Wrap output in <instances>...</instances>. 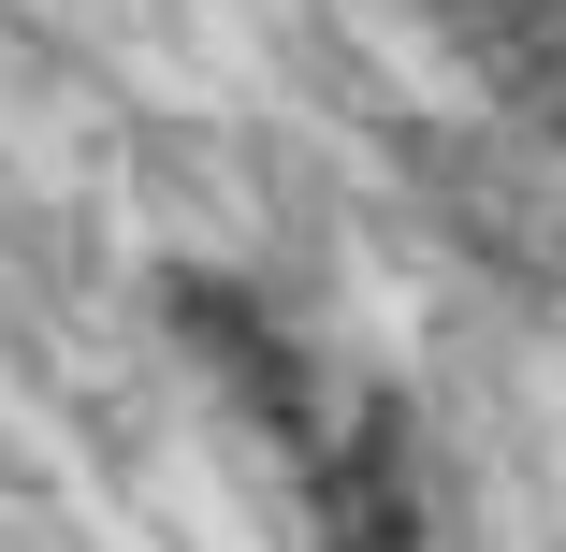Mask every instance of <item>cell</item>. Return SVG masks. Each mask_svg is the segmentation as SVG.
<instances>
[{"instance_id": "obj_1", "label": "cell", "mask_w": 566, "mask_h": 552, "mask_svg": "<svg viewBox=\"0 0 566 552\" xmlns=\"http://www.w3.org/2000/svg\"><path fill=\"white\" fill-rule=\"evenodd\" d=\"M319 494V552H421V494H407V421L378 407L349 451H305Z\"/></svg>"}, {"instance_id": "obj_2", "label": "cell", "mask_w": 566, "mask_h": 552, "mask_svg": "<svg viewBox=\"0 0 566 552\" xmlns=\"http://www.w3.org/2000/svg\"><path fill=\"white\" fill-rule=\"evenodd\" d=\"M175 305L203 320V350H218V364H233V393H248V407H262L276 436H305V378H291V350H262V320H248L233 291H203V277H189Z\"/></svg>"}]
</instances>
